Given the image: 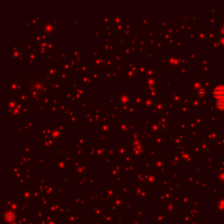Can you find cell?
I'll return each mask as SVG.
<instances>
[{"label":"cell","mask_w":224,"mask_h":224,"mask_svg":"<svg viewBox=\"0 0 224 224\" xmlns=\"http://www.w3.org/2000/svg\"><path fill=\"white\" fill-rule=\"evenodd\" d=\"M213 95H214L216 98H218L219 100L224 99V86L217 87V88L214 90Z\"/></svg>","instance_id":"6da1fadb"},{"label":"cell","mask_w":224,"mask_h":224,"mask_svg":"<svg viewBox=\"0 0 224 224\" xmlns=\"http://www.w3.org/2000/svg\"><path fill=\"white\" fill-rule=\"evenodd\" d=\"M216 106L220 110H224V99H221L216 103Z\"/></svg>","instance_id":"7a4b0ae2"}]
</instances>
